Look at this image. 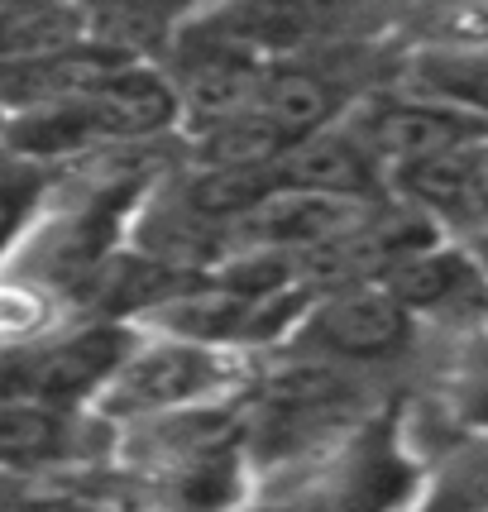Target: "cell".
Listing matches in <instances>:
<instances>
[{
	"mask_svg": "<svg viewBox=\"0 0 488 512\" xmlns=\"http://www.w3.org/2000/svg\"><path fill=\"white\" fill-rule=\"evenodd\" d=\"M101 455H115V431L101 417L0 398V474L48 479L77 460H101Z\"/></svg>",
	"mask_w": 488,
	"mask_h": 512,
	"instance_id": "obj_6",
	"label": "cell"
},
{
	"mask_svg": "<svg viewBox=\"0 0 488 512\" xmlns=\"http://www.w3.org/2000/svg\"><path fill=\"white\" fill-rule=\"evenodd\" d=\"M412 345H417V316L383 283L321 292L288 340V350L331 359L340 369H359V374L393 364Z\"/></svg>",
	"mask_w": 488,
	"mask_h": 512,
	"instance_id": "obj_4",
	"label": "cell"
},
{
	"mask_svg": "<svg viewBox=\"0 0 488 512\" xmlns=\"http://www.w3.org/2000/svg\"><path fill=\"white\" fill-rule=\"evenodd\" d=\"M278 187L292 192H316L331 201H350V206H378L388 201V168L374 158V149L359 139L350 115H340L335 125L307 134L302 144H292L288 154L273 163Z\"/></svg>",
	"mask_w": 488,
	"mask_h": 512,
	"instance_id": "obj_7",
	"label": "cell"
},
{
	"mask_svg": "<svg viewBox=\"0 0 488 512\" xmlns=\"http://www.w3.org/2000/svg\"><path fill=\"white\" fill-rule=\"evenodd\" d=\"M393 91L450 106L488 125V44L460 53H402Z\"/></svg>",
	"mask_w": 488,
	"mask_h": 512,
	"instance_id": "obj_10",
	"label": "cell"
},
{
	"mask_svg": "<svg viewBox=\"0 0 488 512\" xmlns=\"http://www.w3.org/2000/svg\"><path fill=\"white\" fill-rule=\"evenodd\" d=\"M436 412L450 436H488V326L469 321L436 364Z\"/></svg>",
	"mask_w": 488,
	"mask_h": 512,
	"instance_id": "obj_9",
	"label": "cell"
},
{
	"mask_svg": "<svg viewBox=\"0 0 488 512\" xmlns=\"http://www.w3.org/2000/svg\"><path fill=\"white\" fill-rule=\"evenodd\" d=\"M350 125L374 149L378 163L388 168V178L398 168H412V163H426L436 154L488 139L484 120H469V115L450 111V106H436V101H422V96H407V91L393 87L369 91L364 101H355Z\"/></svg>",
	"mask_w": 488,
	"mask_h": 512,
	"instance_id": "obj_5",
	"label": "cell"
},
{
	"mask_svg": "<svg viewBox=\"0 0 488 512\" xmlns=\"http://www.w3.org/2000/svg\"><path fill=\"white\" fill-rule=\"evenodd\" d=\"M383 288L422 321V316L479 307V302H484V273L469 259L465 245L436 240V245L417 249V254H407L402 264L388 268V273H383Z\"/></svg>",
	"mask_w": 488,
	"mask_h": 512,
	"instance_id": "obj_8",
	"label": "cell"
},
{
	"mask_svg": "<svg viewBox=\"0 0 488 512\" xmlns=\"http://www.w3.org/2000/svg\"><path fill=\"white\" fill-rule=\"evenodd\" d=\"M0 512H5V498H0Z\"/></svg>",
	"mask_w": 488,
	"mask_h": 512,
	"instance_id": "obj_15",
	"label": "cell"
},
{
	"mask_svg": "<svg viewBox=\"0 0 488 512\" xmlns=\"http://www.w3.org/2000/svg\"><path fill=\"white\" fill-rule=\"evenodd\" d=\"M115 455L168 512H235L244 498V412L211 402L115 431ZM111 455V460H115Z\"/></svg>",
	"mask_w": 488,
	"mask_h": 512,
	"instance_id": "obj_1",
	"label": "cell"
},
{
	"mask_svg": "<svg viewBox=\"0 0 488 512\" xmlns=\"http://www.w3.org/2000/svg\"><path fill=\"white\" fill-rule=\"evenodd\" d=\"M249 379H254V355L139 331L130 355L120 359V369L96 393L91 417H101L111 431H125V426L154 422V417L235 402L249 388Z\"/></svg>",
	"mask_w": 488,
	"mask_h": 512,
	"instance_id": "obj_2",
	"label": "cell"
},
{
	"mask_svg": "<svg viewBox=\"0 0 488 512\" xmlns=\"http://www.w3.org/2000/svg\"><path fill=\"white\" fill-rule=\"evenodd\" d=\"M412 512H488V436H445L426 450Z\"/></svg>",
	"mask_w": 488,
	"mask_h": 512,
	"instance_id": "obj_11",
	"label": "cell"
},
{
	"mask_svg": "<svg viewBox=\"0 0 488 512\" xmlns=\"http://www.w3.org/2000/svg\"><path fill=\"white\" fill-rule=\"evenodd\" d=\"M244 512H331V503L302 479H283L278 489L264 493L259 503H249Z\"/></svg>",
	"mask_w": 488,
	"mask_h": 512,
	"instance_id": "obj_13",
	"label": "cell"
},
{
	"mask_svg": "<svg viewBox=\"0 0 488 512\" xmlns=\"http://www.w3.org/2000/svg\"><path fill=\"white\" fill-rule=\"evenodd\" d=\"M134 326L120 321H72L67 331L0 355V398L44 402L63 412H91L120 359L130 355Z\"/></svg>",
	"mask_w": 488,
	"mask_h": 512,
	"instance_id": "obj_3",
	"label": "cell"
},
{
	"mask_svg": "<svg viewBox=\"0 0 488 512\" xmlns=\"http://www.w3.org/2000/svg\"><path fill=\"white\" fill-rule=\"evenodd\" d=\"M460 245L469 249V259L479 264V273H484V283H488V230H479V235H469V240H460Z\"/></svg>",
	"mask_w": 488,
	"mask_h": 512,
	"instance_id": "obj_14",
	"label": "cell"
},
{
	"mask_svg": "<svg viewBox=\"0 0 488 512\" xmlns=\"http://www.w3.org/2000/svg\"><path fill=\"white\" fill-rule=\"evenodd\" d=\"M87 44V5H0V63Z\"/></svg>",
	"mask_w": 488,
	"mask_h": 512,
	"instance_id": "obj_12",
	"label": "cell"
}]
</instances>
